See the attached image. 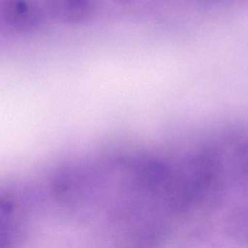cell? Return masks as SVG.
<instances>
[{
    "label": "cell",
    "mask_w": 248,
    "mask_h": 248,
    "mask_svg": "<svg viewBox=\"0 0 248 248\" xmlns=\"http://www.w3.org/2000/svg\"><path fill=\"white\" fill-rule=\"evenodd\" d=\"M53 12L68 22H79L91 12V0H50Z\"/></svg>",
    "instance_id": "cell-1"
},
{
    "label": "cell",
    "mask_w": 248,
    "mask_h": 248,
    "mask_svg": "<svg viewBox=\"0 0 248 248\" xmlns=\"http://www.w3.org/2000/svg\"><path fill=\"white\" fill-rule=\"evenodd\" d=\"M6 18L10 24L16 28H26L33 24V18L30 10L22 2L12 1L6 6Z\"/></svg>",
    "instance_id": "cell-2"
}]
</instances>
